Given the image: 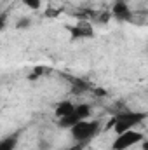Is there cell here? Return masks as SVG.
Wrapping results in <instances>:
<instances>
[{
    "mask_svg": "<svg viewBox=\"0 0 148 150\" xmlns=\"http://www.w3.org/2000/svg\"><path fill=\"white\" fill-rule=\"evenodd\" d=\"M23 4H25V5H28L30 9H38L40 0H23Z\"/></svg>",
    "mask_w": 148,
    "mask_h": 150,
    "instance_id": "ba28073f",
    "label": "cell"
},
{
    "mask_svg": "<svg viewBox=\"0 0 148 150\" xmlns=\"http://www.w3.org/2000/svg\"><path fill=\"white\" fill-rule=\"evenodd\" d=\"M75 107H77V105L70 103V101H61V103L56 107V115H58L59 119H63V117H66V115H70V113L73 112Z\"/></svg>",
    "mask_w": 148,
    "mask_h": 150,
    "instance_id": "8992f818",
    "label": "cell"
},
{
    "mask_svg": "<svg viewBox=\"0 0 148 150\" xmlns=\"http://www.w3.org/2000/svg\"><path fill=\"white\" fill-rule=\"evenodd\" d=\"M84 149V145H77V147H72V149H68V150H82Z\"/></svg>",
    "mask_w": 148,
    "mask_h": 150,
    "instance_id": "9c48e42d",
    "label": "cell"
},
{
    "mask_svg": "<svg viewBox=\"0 0 148 150\" xmlns=\"http://www.w3.org/2000/svg\"><path fill=\"white\" fill-rule=\"evenodd\" d=\"M91 115V108H89V105H77L75 107V110L70 115H66V117H63V119H59V126H63V127H73L77 122H80V120H85L87 117Z\"/></svg>",
    "mask_w": 148,
    "mask_h": 150,
    "instance_id": "277c9868",
    "label": "cell"
},
{
    "mask_svg": "<svg viewBox=\"0 0 148 150\" xmlns=\"http://www.w3.org/2000/svg\"><path fill=\"white\" fill-rule=\"evenodd\" d=\"M145 119V113H140V112H124V113H118L113 120V129L117 134L120 133H125V131H131L134 129L141 120Z\"/></svg>",
    "mask_w": 148,
    "mask_h": 150,
    "instance_id": "7a4b0ae2",
    "label": "cell"
},
{
    "mask_svg": "<svg viewBox=\"0 0 148 150\" xmlns=\"http://www.w3.org/2000/svg\"><path fill=\"white\" fill-rule=\"evenodd\" d=\"M118 2H125V0H118Z\"/></svg>",
    "mask_w": 148,
    "mask_h": 150,
    "instance_id": "8fae6325",
    "label": "cell"
},
{
    "mask_svg": "<svg viewBox=\"0 0 148 150\" xmlns=\"http://www.w3.org/2000/svg\"><path fill=\"white\" fill-rule=\"evenodd\" d=\"M111 12H113V16H115L117 19H120V21H129L131 16H132L131 11H129V7H127V4H125V2H118V0H117V4L113 5Z\"/></svg>",
    "mask_w": 148,
    "mask_h": 150,
    "instance_id": "5b68a950",
    "label": "cell"
},
{
    "mask_svg": "<svg viewBox=\"0 0 148 150\" xmlns=\"http://www.w3.org/2000/svg\"><path fill=\"white\" fill-rule=\"evenodd\" d=\"M140 142H143V134L140 131L131 129V131L117 134V138H115V142L111 145V150H127V149H131L132 145L140 143Z\"/></svg>",
    "mask_w": 148,
    "mask_h": 150,
    "instance_id": "3957f363",
    "label": "cell"
},
{
    "mask_svg": "<svg viewBox=\"0 0 148 150\" xmlns=\"http://www.w3.org/2000/svg\"><path fill=\"white\" fill-rule=\"evenodd\" d=\"M145 150H148V142H147V143H145Z\"/></svg>",
    "mask_w": 148,
    "mask_h": 150,
    "instance_id": "30bf717a",
    "label": "cell"
},
{
    "mask_svg": "<svg viewBox=\"0 0 148 150\" xmlns=\"http://www.w3.org/2000/svg\"><path fill=\"white\" fill-rule=\"evenodd\" d=\"M18 143V134H9L0 142V150H14Z\"/></svg>",
    "mask_w": 148,
    "mask_h": 150,
    "instance_id": "52a82bcc",
    "label": "cell"
},
{
    "mask_svg": "<svg viewBox=\"0 0 148 150\" xmlns=\"http://www.w3.org/2000/svg\"><path fill=\"white\" fill-rule=\"evenodd\" d=\"M72 131V136H73L75 142L78 143H87L91 138H94L99 131V122L98 120H80L77 122L73 127L70 129Z\"/></svg>",
    "mask_w": 148,
    "mask_h": 150,
    "instance_id": "6da1fadb",
    "label": "cell"
}]
</instances>
